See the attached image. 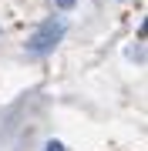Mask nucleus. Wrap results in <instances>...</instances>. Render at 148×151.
<instances>
[{"instance_id": "f257e3e1", "label": "nucleus", "mask_w": 148, "mask_h": 151, "mask_svg": "<svg viewBox=\"0 0 148 151\" xmlns=\"http://www.w3.org/2000/svg\"><path fill=\"white\" fill-rule=\"evenodd\" d=\"M64 30H67V24L61 20V17L44 20V24H40V30L27 40V54H30V57H44V54H51V50L57 47V40L64 37Z\"/></svg>"}, {"instance_id": "f03ea898", "label": "nucleus", "mask_w": 148, "mask_h": 151, "mask_svg": "<svg viewBox=\"0 0 148 151\" xmlns=\"http://www.w3.org/2000/svg\"><path fill=\"white\" fill-rule=\"evenodd\" d=\"M47 151H64V145H61V141H51V145H47Z\"/></svg>"}, {"instance_id": "7ed1b4c3", "label": "nucleus", "mask_w": 148, "mask_h": 151, "mask_svg": "<svg viewBox=\"0 0 148 151\" xmlns=\"http://www.w3.org/2000/svg\"><path fill=\"white\" fill-rule=\"evenodd\" d=\"M57 4H61V7H71V4H74V0H57Z\"/></svg>"}]
</instances>
